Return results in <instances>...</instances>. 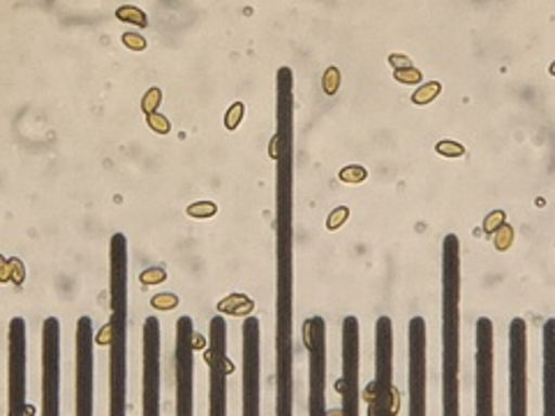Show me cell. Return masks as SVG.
Instances as JSON below:
<instances>
[{
    "label": "cell",
    "instance_id": "cell-1",
    "mask_svg": "<svg viewBox=\"0 0 555 416\" xmlns=\"http://www.w3.org/2000/svg\"><path fill=\"white\" fill-rule=\"evenodd\" d=\"M461 370V294H442V407L444 416L459 414Z\"/></svg>",
    "mask_w": 555,
    "mask_h": 416
},
{
    "label": "cell",
    "instance_id": "cell-2",
    "mask_svg": "<svg viewBox=\"0 0 555 416\" xmlns=\"http://www.w3.org/2000/svg\"><path fill=\"white\" fill-rule=\"evenodd\" d=\"M369 405L375 416L396 414L393 405V322L382 315L375 324V381L369 385Z\"/></svg>",
    "mask_w": 555,
    "mask_h": 416
},
{
    "label": "cell",
    "instance_id": "cell-3",
    "mask_svg": "<svg viewBox=\"0 0 555 416\" xmlns=\"http://www.w3.org/2000/svg\"><path fill=\"white\" fill-rule=\"evenodd\" d=\"M109 414H126L128 393V312H112L109 320Z\"/></svg>",
    "mask_w": 555,
    "mask_h": 416
},
{
    "label": "cell",
    "instance_id": "cell-4",
    "mask_svg": "<svg viewBox=\"0 0 555 416\" xmlns=\"http://www.w3.org/2000/svg\"><path fill=\"white\" fill-rule=\"evenodd\" d=\"M304 342L308 350V373H310V416H324V387H326V322L322 317H310L304 324Z\"/></svg>",
    "mask_w": 555,
    "mask_h": 416
},
{
    "label": "cell",
    "instance_id": "cell-5",
    "mask_svg": "<svg viewBox=\"0 0 555 416\" xmlns=\"http://www.w3.org/2000/svg\"><path fill=\"white\" fill-rule=\"evenodd\" d=\"M42 414H61V322L47 317L42 326Z\"/></svg>",
    "mask_w": 555,
    "mask_h": 416
},
{
    "label": "cell",
    "instance_id": "cell-6",
    "mask_svg": "<svg viewBox=\"0 0 555 416\" xmlns=\"http://www.w3.org/2000/svg\"><path fill=\"white\" fill-rule=\"evenodd\" d=\"M208 366H211V416L228 414V375L232 373V363L228 359V320L214 317L211 332H208Z\"/></svg>",
    "mask_w": 555,
    "mask_h": 416
},
{
    "label": "cell",
    "instance_id": "cell-7",
    "mask_svg": "<svg viewBox=\"0 0 555 416\" xmlns=\"http://www.w3.org/2000/svg\"><path fill=\"white\" fill-rule=\"evenodd\" d=\"M243 414L257 416L259 401H262V385H259V370H262V326L259 320L248 315L243 322Z\"/></svg>",
    "mask_w": 555,
    "mask_h": 416
},
{
    "label": "cell",
    "instance_id": "cell-8",
    "mask_svg": "<svg viewBox=\"0 0 555 416\" xmlns=\"http://www.w3.org/2000/svg\"><path fill=\"white\" fill-rule=\"evenodd\" d=\"M426 320L412 317L408 324V393H410V414H426Z\"/></svg>",
    "mask_w": 555,
    "mask_h": 416
},
{
    "label": "cell",
    "instance_id": "cell-9",
    "mask_svg": "<svg viewBox=\"0 0 555 416\" xmlns=\"http://www.w3.org/2000/svg\"><path fill=\"white\" fill-rule=\"evenodd\" d=\"M509 412L528 414V326L520 317L509 324Z\"/></svg>",
    "mask_w": 555,
    "mask_h": 416
},
{
    "label": "cell",
    "instance_id": "cell-10",
    "mask_svg": "<svg viewBox=\"0 0 555 416\" xmlns=\"http://www.w3.org/2000/svg\"><path fill=\"white\" fill-rule=\"evenodd\" d=\"M77 414L91 416L93 414V381H95V352H93V320L81 317L77 322Z\"/></svg>",
    "mask_w": 555,
    "mask_h": 416
},
{
    "label": "cell",
    "instance_id": "cell-11",
    "mask_svg": "<svg viewBox=\"0 0 555 416\" xmlns=\"http://www.w3.org/2000/svg\"><path fill=\"white\" fill-rule=\"evenodd\" d=\"M193 370H195V328L183 315L177 322V414L193 416Z\"/></svg>",
    "mask_w": 555,
    "mask_h": 416
},
{
    "label": "cell",
    "instance_id": "cell-12",
    "mask_svg": "<svg viewBox=\"0 0 555 416\" xmlns=\"http://www.w3.org/2000/svg\"><path fill=\"white\" fill-rule=\"evenodd\" d=\"M475 393L477 416L493 414V322L477 320V363H475Z\"/></svg>",
    "mask_w": 555,
    "mask_h": 416
},
{
    "label": "cell",
    "instance_id": "cell-13",
    "mask_svg": "<svg viewBox=\"0 0 555 416\" xmlns=\"http://www.w3.org/2000/svg\"><path fill=\"white\" fill-rule=\"evenodd\" d=\"M343 395V414H359V320L347 315L343 320V379L338 385Z\"/></svg>",
    "mask_w": 555,
    "mask_h": 416
},
{
    "label": "cell",
    "instance_id": "cell-14",
    "mask_svg": "<svg viewBox=\"0 0 555 416\" xmlns=\"http://www.w3.org/2000/svg\"><path fill=\"white\" fill-rule=\"evenodd\" d=\"M8 352H10V414L22 416L28 412L26 405V322L14 317L8 332Z\"/></svg>",
    "mask_w": 555,
    "mask_h": 416
},
{
    "label": "cell",
    "instance_id": "cell-15",
    "mask_svg": "<svg viewBox=\"0 0 555 416\" xmlns=\"http://www.w3.org/2000/svg\"><path fill=\"white\" fill-rule=\"evenodd\" d=\"M144 416L160 414V320L144 322V385H142Z\"/></svg>",
    "mask_w": 555,
    "mask_h": 416
},
{
    "label": "cell",
    "instance_id": "cell-16",
    "mask_svg": "<svg viewBox=\"0 0 555 416\" xmlns=\"http://www.w3.org/2000/svg\"><path fill=\"white\" fill-rule=\"evenodd\" d=\"M130 299V250L126 234L109 240V306L112 312H128Z\"/></svg>",
    "mask_w": 555,
    "mask_h": 416
},
{
    "label": "cell",
    "instance_id": "cell-17",
    "mask_svg": "<svg viewBox=\"0 0 555 416\" xmlns=\"http://www.w3.org/2000/svg\"><path fill=\"white\" fill-rule=\"evenodd\" d=\"M389 63L393 65V77L401 83H416V81L424 79L420 69H414L410 58H405V56L393 54V56H389Z\"/></svg>",
    "mask_w": 555,
    "mask_h": 416
},
{
    "label": "cell",
    "instance_id": "cell-18",
    "mask_svg": "<svg viewBox=\"0 0 555 416\" xmlns=\"http://www.w3.org/2000/svg\"><path fill=\"white\" fill-rule=\"evenodd\" d=\"M218 308L222 312H230V315L238 317V315H250V310L255 308V303L248 297H243V294H232V297L220 301Z\"/></svg>",
    "mask_w": 555,
    "mask_h": 416
},
{
    "label": "cell",
    "instance_id": "cell-19",
    "mask_svg": "<svg viewBox=\"0 0 555 416\" xmlns=\"http://www.w3.org/2000/svg\"><path fill=\"white\" fill-rule=\"evenodd\" d=\"M116 20L118 22H126V24H134L139 28H146L149 26V16L144 10L139 8H130V5H124L116 10Z\"/></svg>",
    "mask_w": 555,
    "mask_h": 416
},
{
    "label": "cell",
    "instance_id": "cell-20",
    "mask_svg": "<svg viewBox=\"0 0 555 416\" xmlns=\"http://www.w3.org/2000/svg\"><path fill=\"white\" fill-rule=\"evenodd\" d=\"M338 179H340L343 183L357 185V183H363V181L369 179V171H366V167H361V165H347V167L340 169Z\"/></svg>",
    "mask_w": 555,
    "mask_h": 416
},
{
    "label": "cell",
    "instance_id": "cell-21",
    "mask_svg": "<svg viewBox=\"0 0 555 416\" xmlns=\"http://www.w3.org/2000/svg\"><path fill=\"white\" fill-rule=\"evenodd\" d=\"M440 93H442V83L428 81L426 86H422L420 91L412 93V102H414V104H428V102L436 100Z\"/></svg>",
    "mask_w": 555,
    "mask_h": 416
},
{
    "label": "cell",
    "instance_id": "cell-22",
    "mask_svg": "<svg viewBox=\"0 0 555 416\" xmlns=\"http://www.w3.org/2000/svg\"><path fill=\"white\" fill-rule=\"evenodd\" d=\"M185 213H188L190 218H197V220L214 218V216L218 213V206H216L214 202H195V204H190V206L185 208Z\"/></svg>",
    "mask_w": 555,
    "mask_h": 416
},
{
    "label": "cell",
    "instance_id": "cell-23",
    "mask_svg": "<svg viewBox=\"0 0 555 416\" xmlns=\"http://www.w3.org/2000/svg\"><path fill=\"white\" fill-rule=\"evenodd\" d=\"M347 218H350V208H347V206L334 208V213H328V218H326V230L328 232H338L343 224L347 222Z\"/></svg>",
    "mask_w": 555,
    "mask_h": 416
},
{
    "label": "cell",
    "instance_id": "cell-24",
    "mask_svg": "<svg viewBox=\"0 0 555 416\" xmlns=\"http://www.w3.org/2000/svg\"><path fill=\"white\" fill-rule=\"evenodd\" d=\"M167 281V271H165V266H151L149 271H144L142 275H139V283L142 285H160V283H165Z\"/></svg>",
    "mask_w": 555,
    "mask_h": 416
},
{
    "label": "cell",
    "instance_id": "cell-25",
    "mask_svg": "<svg viewBox=\"0 0 555 416\" xmlns=\"http://www.w3.org/2000/svg\"><path fill=\"white\" fill-rule=\"evenodd\" d=\"M243 114H246V107H243V102H234L232 107H230V112H228V116H224V128L234 132L241 126Z\"/></svg>",
    "mask_w": 555,
    "mask_h": 416
},
{
    "label": "cell",
    "instance_id": "cell-26",
    "mask_svg": "<svg viewBox=\"0 0 555 416\" xmlns=\"http://www.w3.org/2000/svg\"><path fill=\"white\" fill-rule=\"evenodd\" d=\"M160 102H163V91H160V89H151V91H146V95H144V100H142V112H144L146 116H151V114H158L155 109L160 107Z\"/></svg>",
    "mask_w": 555,
    "mask_h": 416
},
{
    "label": "cell",
    "instance_id": "cell-27",
    "mask_svg": "<svg viewBox=\"0 0 555 416\" xmlns=\"http://www.w3.org/2000/svg\"><path fill=\"white\" fill-rule=\"evenodd\" d=\"M146 123L155 134H169L171 132V123L167 120V116L163 114H151L146 116Z\"/></svg>",
    "mask_w": 555,
    "mask_h": 416
},
{
    "label": "cell",
    "instance_id": "cell-28",
    "mask_svg": "<svg viewBox=\"0 0 555 416\" xmlns=\"http://www.w3.org/2000/svg\"><path fill=\"white\" fill-rule=\"evenodd\" d=\"M438 155H442V158H463L465 155V146L456 144V142H440L436 146Z\"/></svg>",
    "mask_w": 555,
    "mask_h": 416
},
{
    "label": "cell",
    "instance_id": "cell-29",
    "mask_svg": "<svg viewBox=\"0 0 555 416\" xmlns=\"http://www.w3.org/2000/svg\"><path fill=\"white\" fill-rule=\"evenodd\" d=\"M151 306L158 310H173L179 306V297H173V294H155L151 299Z\"/></svg>",
    "mask_w": 555,
    "mask_h": 416
},
{
    "label": "cell",
    "instance_id": "cell-30",
    "mask_svg": "<svg viewBox=\"0 0 555 416\" xmlns=\"http://www.w3.org/2000/svg\"><path fill=\"white\" fill-rule=\"evenodd\" d=\"M120 40H124V44H126L128 49H132V51H144V49L149 47L146 38H142V35H137V32H126Z\"/></svg>",
    "mask_w": 555,
    "mask_h": 416
}]
</instances>
